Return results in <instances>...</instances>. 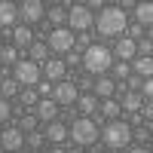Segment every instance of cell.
Returning <instances> with one entry per match:
<instances>
[{"label":"cell","mask_w":153,"mask_h":153,"mask_svg":"<svg viewBox=\"0 0 153 153\" xmlns=\"http://www.w3.org/2000/svg\"><path fill=\"white\" fill-rule=\"evenodd\" d=\"M19 16H22V22H28V25L43 22L46 19V3H40V0H25V3H19Z\"/></svg>","instance_id":"cell-9"},{"label":"cell","mask_w":153,"mask_h":153,"mask_svg":"<svg viewBox=\"0 0 153 153\" xmlns=\"http://www.w3.org/2000/svg\"><path fill=\"white\" fill-rule=\"evenodd\" d=\"M19 95H22V104H25V107H34V104H37V101H40V95H37V92H34V89H22V92H19Z\"/></svg>","instance_id":"cell-31"},{"label":"cell","mask_w":153,"mask_h":153,"mask_svg":"<svg viewBox=\"0 0 153 153\" xmlns=\"http://www.w3.org/2000/svg\"><path fill=\"white\" fill-rule=\"evenodd\" d=\"M135 49H138V55L150 58V52H153V40H150V37H141V40L135 43Z\"/></svg>","instance_id":"cell-30"},{"label":"cell","mask_w":153,"mask_h":153,"mask_svg":"<svg viewBox=\"0 0 153 153\" xmlns=\"http://www.w3.org/2000/svg\"><path fill=\"white\" fill-rule=\"evenodd\" d=\"M31 43H34L31 28H16V31H12V46H16V49H28Z\"/></svg>","instance_id":"cell-20"},{"label":"cell","mask_w":153,"mask_h":153,"mask_svg":"<svg viewBox=\"0 0 153 153\" xmlns=\"http://www.w3.org/2000/svg\"><path fill=\"white\" fill-rule=\"evenodd\" d=\"M135 19H138L141 28L150 25V22H153V3H147V0H144V3H135Z\"/></svg>","instance_id":"cell-21"},{"label":"cell","mask_w":153,"mask_h":153,"mask_svg":"<svg viewBox=\"0 0 153 153\" xmlns=\"http://www.w3.org/2000/svg\"><path fill=\"white\" fill-rule=\"evenodd\" d=\"M74 40H76L74 31H68V28H52V31H49V37H46V46L52 49V52L68 55V52H74V46H76Z\"/></svg>","instance_id":"cell-6"},{"label":"cell","mask_w":153,"mask_h":153,"mask_svg":"<svg viewBox=\"0 0 153 153\" xmlns=\"http://www.w3.org/2000/svg\"><path fill=\"white\" fill-rule=\"evenodd\" d=\"M117 9H123V12H126V9H135V0H123V3H120Z\"/></svg>","instance_id":"cell-40"},{"label":"cell","mask_w":153,"mask_h":153,"mask_svg":"<svg viewBox=\"0 0 153 153\" xmlns=\"http://www.w3.org/2000/svg\"><path fill=\"white\" fill-rule=\"evenodd\" d=\"M101 141H104L110 150H120V147H126L132 141V126L126 123V120H110L104 129H101Z\"/></svg>","instance_id":"cell-3"},{"label":"cell","mask_w":153,"mask_h":153,"mask_svg":"<svg viewBox=\"0 0 153 153\" xmlns=\"http://www.w3.org/2000/svg\"><path fill=\"white\" fill-rule=\"evenodd\" d=\"M76 98H80V89H76L74 80H61V83L52 86V101L58 107H74Z\"/></svg>","instance_id":"cell-7"},{"label":"cell","mask_w":153,"mask_h":153,"mask_svg":"<svg viewBox=\"0 0 153 153\" xmlns=\"http://www.w3.org/2000/svg\"><path fill=\"white\" fill-rule=\"evenodd\" d=\"M129 68H132V74H135V76H141V80H150V74H153V58H144V55H135Z\"/></svg>","instance_id":"cell-17"},{"label":"cell","mask_w":153,"mask_h":153,"mask_svg":"<svg viewBox=\"0 0 153 153\" xmlns=\"http://www.w3.org/2000/svg\"><path fill=\"white\" fill-rule=\"evenodd\" d=\"M95 25H98L101 37H120V34H126V12L117 6H107V9H101Z\"/></svg>","instance_id":"cell-4"},{"label":"cell","mask_w":153,"mask_h":153,"mask_svg":"<svg viewBox=\"0 0 153 153\" xmlns=\"http://www.w3.org/2000/svg\"><path fill=\"white\" fill-rule=\"evenodd\" d=\"M74 107L80 110V113H86V117H89V113H95V110H98V98H95V95H80Z\"/></svg>","instance_id":"cell-22"},{"label":"cell","mask_w":153,"mask_h":153,"mask_svg":"<svg viewBox=\"0 0 153 153\" xmlns=\"http://www.w3.org/2000/svg\"><path fill=\"white\" fill-rule=\"evenodd\" d=\"M110 71H113V76H117V83H126V80H129V74H132V68L126 65V61H113Z\"/></svg>","instance_id":"cell-27"},{"label":"cell","mask_w":153,"mask_h":153,"mask_svg":"<svg viewBox=\"0 0 153 153\" xmlns=\"http://www.w3.org/2000/svg\"><path fill=\"white\" fill-rule=\"evenodd\" d=\"M129 153H150V147H132Z\"/></svg>","instance_id":"cell-42"},{"label":"cell","mask_w":153,"mask_h":153,"mask_svg":"<svg viewBox=\"0 0 153 153\" xmlns=\"http://www.w3.org/2000/svg\"><path fill=\"white\" fill-rule=\"evenodd\" d=\"M110 65H113L110 49H107V46H101V43H98V46L92 43V46L83 52V71H86L89 76H95V74H98V76H104V74L110 71Z\"/></svg>","instance_id":"cell-1"},{"label":"cell","mask_w":153,"mask_h":153,"mask_svg":"<svg viewBox=\"0 0 153 153\" xmlns=\"http://www.w3.org/2000/svg\"><path fill=\"white\" fill-rule=\"evenodd\" d=\"M0 65L16 68V65H19V49H16V46H0Z\"/></svg>","instance_id":"cell-24"},{"label":"cell","mask_w":153,"mask_h":153,"mask_svg":"<svg viewBox=\"0 0 153 153\" xmlns=\"http://www.w3.org/2000/svg\"><path fill=\"white\" fill-rule=\"evenodd\" d=\"M43 138H46L49 144H65V141H68V126H65V123H58V120L46 123V132H43Z\"/></svg>","instance_id":"cell-12"},{"label":"cell","mask_w":153,"mask_h":153,"mask_svg":"<svg viewBox=\"0 0 153 153\" xmlns=\"http://www.w3.org/2000/svg\"><path fill=\"white\" fill-rule=\"evenodd\" d=\"M46 19L55 25V28H65V22H68V9L65 6H49V12H46Z\"/></svg>","instance_id":"cell-25"},{"label":"cell","mask_w":153,"mask_h":153,"mask_svg":"<svg viewBox=\"0 0 153 153\" xmlns=\"http://www.w3.org/2000/svg\"><path fill=\"white\" fill-rule=\"evenodd\" d=\"M9 117H12V104H9L6 98H0V126L9 123Z\"/></svg>","instance_id":"cell-32"},{"label":"cell","mask_w":153,"mask_h":153,"mask_svg":"<svg viewBox=\"0 0 153 153\" xmlns=\"http://www.w3.org/2000/svg\"><path fill=\"white\" fill-rule=\"evenodd\" d=\"M25 144H31V150H34V153H40L37 147H43V144H46V138H43L40 132H31V135H25Z\"/></svg>","instance_id":"cell-29"},{"label":"cell","mask_w":153,"mask_h":153,"mask_svg":"<svg viewBox=\"0 0 153 153\" xmlns=\"http://www.w3.org/2000/svg\"><path fill=\"white\" fill-rule=\"evenodd\" d=\"M52 86H55V83H49V80H46V83H37V95H40V98H49V95H52Z\"/></svg>","instance_id":"cell-34"},{"label":"cell","mask_w":153,"mask_h":153,"mask_svg":"<svg viewBox=\"0 0 153 153\" xmlns=\"http://www.w3.org/2000/svg\"><path fill=\"white\" fill-rule=\"evenodd\" d=\"M141 104H144V98L138 95V92H126L123 101H120V107H123V110H132V113H135V110H141Z\"/></svg>","instance_id":"cell-23"},{"label":"cell","mask_w":153,"mask_h":153,"mask_svg":"<svg viewBox=\"0 0 153 153\" xmlns=\"http://www.w3.org/2000/svg\"><path fill=\"white\" fill-rule=\"evenodd\" d=\"M37 123H40V120H37L34 113H31V117H22V120H19V132H22V135H31V132L37 129Z\"/></svg>","instance_id":"cell-28"},{"label":"cell","mask_w":153,"mask_h":153,"mask_svg":"<svg viewBox=\"0 0 153 153\" xmlns=\"http://www.w3.org/2000/svg\"><path fill=\"white\" fill-rule=\"evenodd\" d=\"M68 153H83V147H74V150H68Z\"/></svg>","instance_id":"cell-43"},{"label":"cell","mask_w":153,"mask_h":153,"mask_svg":"<svg viewBox=\"0 0 153 153\" xmlns=\"http://www.w3.org/2000/svg\"><path fill=\"white\" fill-rule=\"evenodd\" d=\"M76 89H92V76H80V83H76Z\"/></svg>","instance_id":"cell-38"},{"label":"cell","mask_w":153,"mask_h":153,"mask_svg":"<svg viewBox=\"0 0 153 153\" xmlns=\"http://www.w3.org/2000/svg\"><path fill=\"white\" fill-rule=\"evenodd\" d=\"M65 9H68V31H89L92 28V12L83 3H71Z\"/></svg>","instance_id":"cell-8"},{"label":"cell","mask_w":153,"mask_h":153,"mask_svg":"<svg viewBox=\"0 0 153 153\" xmlns=\"http://www.w3.org/2000/svg\"><path fill=\"white\" fill-rule=\"evenodd\" d=\"M16 19H19V3H12V0H0V28L16 25Z\"/></svg>","instance_id":"cell-16"},{"label":"cell","mask_w":153,"mask_h":153,"mask_svg":"<svg viewBox=\"0 0 153 153\" xmlns=\"http://www.w3.org/2000/svg\"><path fill=\"white\" fill-rule=\"evenodd\" d=\"M126 83H129L135 92H141V83H144V80H141V76H135V74H129V80H126Z\"/></svg>","instance_id":"cell-37"},{"label":"cell","mask_w":153,"mask_h":153,"mask_svg":"<svg viewBox=\"0 0 153 153\" xmlns=\"http://www.w3.org/2000/svg\"><path fill=\"white\" fill-rule=\"evenodd\" d=\"M43 74H46L49 83H61V80H65V74H68V68H65V61H61V58H49V61H43Z\"/></svg>","instance_id":"cell-13"},{"label":"cell","mask_w":153,"mask_h":153,"mask_svg":"<svg viewBox=\"0 0 153 153\" xmlns=\"http://www.w3.org/2000/svg\"><path fill=\"white\" fill-rule=\"evenodd\" d=\"M68 65H71V68L83 65V55H80V52H68V58H65V68H68Z\"/></svg>","instance_id":"cell-35"},{"label":"cell","mask_w":153,"mask_h":153,"mask_svg":"<svg viewBox=\"0 0 153 153\" xmlns=\"http://www.w3.org/2000/svg\"><path fill=\"white\" fill-rule=\"evenodd\" d=\"M16 92H22V89H19V83L12 80V76H9V80H0V98H6V101H9Z\"/></svg>","instance_id":"cell-26"},{"label":"cell","mask_w":153,"mask_h":153,"mask_svg":"<svg viewBox=\"0 0 153 153\" xmlns=\"http://www.w3.org/2000/svg\"><path fill=\"white\" fill-rule=\"evenodd\" d=\"M49 153H68V150H65V144H52V150H49Z\"/></svg>","instance_id":"cell-41"},{"label":"cell","mask_w":153,"mask_h":153,"mask_svg":"<svg viewBox=\"0 0 153 153\" xmlns=\"http://www.w3.org/2000/svg\"><path fill=\"white\" fill-rule=\"evenodd\" d=\"M12 80L19 83V89H34L40 83V65H34V61H19V65L12 68Z\"/></svg>","instance_id":"cell-5"},{"label":"cell","mask_w":153,"mask_h":153,"mask_svg":"<svg viewBox=\"0 0 153 153\" xmlns=\"http://www.w3.org/2000/svg\"><path fill=\"white\" fill-rule=\"evenodd\" d=\"M0 46H3V34H0Z\"/></svg>","instance_id":"cell-44"},{"label":"cell","mask_w":153,"mask_h":153,"mask_svg":"<svg viewBox=\"0 0 153 153\" xmlns=\"http://www.w3.org/2000/svg\"><path fill=\"white\" fill-rule=\"evenodd\" d=\"M98 135H101V129L92 123V117H76L68 126V138H71L76 147H92L98 141Z\"/></svg>","instance_id":"cell-2"},{"label":"cell","mask_w":153,"mask_h":153,"mask_svg":"<svg viewBox=\"0 0 153 153\" xmlns=\"http://www.w3.org/2000/svg\"><path fill=\"white\" fill-rule=\"evenodd\" d=\"M110 55H117L120 61H132L138 55V49H135V40H129V37H117V46H113V52Z\"/></svg>","instance_id":"cell-14"},{"label":"cell","mask_w":153,"mask_h":153,"mask_svg":"<svg viewBox=\"0 0 153 153\" xmlns=\"http://www.w3.org/2000/svg\"><path fill=\"white\" fill-rule=\"evenodd\" d=\"M141 110H144V120L150 123V117H153V104H150V101H147V104H141Z\"/></svg>","instance_id":"cell-39"},{"label":"cell","mask_w":153,"mask_h":153,"mask_svg":"<svg viewBox=\"0 0 153 153\" xmlns=\"http://www.w3.org/2000/svg\"><path fill=\"white\" fill-rule=\"evenodd\" d=\"M0 147H3L6 153H22V147H25V135L19 132V126H9V129L0 132Z\"/></svg>","instance_id":"cell-10"},{"label":"cell","mask_w":153,"mask_h":153,"mask_svg":"<svg viewBox=\"0 0 153 153\" xmlns=\"http://www.w3.org/2000/svg\"><path fill=\"white\" fill-rule=\"evenodd\" d=\"M132 135H135L141 144H147V141H150V123H147V126H141V129H135Z\"/></svg>","instance_id":"cell-33"},{"label":"cell","mask_w":153,"mask_h":153,"mask_svg":"<svg viewBox=\"0 0 153 153\" xmlns=\"http://www.w3.org/2000/svg\"><path fill=\"white\" fill-rule=\"evenodd\" d=\"M34 117L40 120V123H52V120L58 117V104H55L52 98H40V101L34 104Z\"/></svg>","instance_id":"cell-11"},{"label":"cell","mask_w":153,"mask_h":153,"mask_svg":"<svg viewBox=\"0 0 153 153\" xmlns=\"http://www.w3.org/2000/svg\"><path fill=\"white\" fill-rule=\"evenodd\" d=\"M98 107L104 110L107 123H110V120H123V107H120V101H117V98H104V101H101Z\"/></svg>","instance_id":"cell-18"},{"label":"cell","mask_w":153,"mask_h":153,"mask_svg":"<svg viewBox=\"0 0 153 153\" xmlns=\"http://www.w3.org/2000/svg\"><path fill=\"white\" fill-rule=\"evenodd\" d=\"M113 89H117V83H113L110 76H98V80L92 83V95L98 101H104V98H113Z\"/></svg>","instance_id":"cell-15"},{"label":"cell","mask_w":153,"mask_h":153,"mask_svg":"<svg viewBox=\"0 0 153 153\" xmlns=\"http://www.w3.org/2000/svg\"><path fill=\"white\" fill-rule=\"evenodd\" d=\"M28 55H31L34 65H37V61H49V46H46L43 40H34V43L28 46Z\"/></svg>","instance_id":"cell-19"},{"label":"cell","mask_w":153,"mask_h":153,"mask_svg":"<svg viewBox=\"0 0 153 153\" xmlns=\"http://www.w3.org/2000/svg\"><path fill=\"white\" fill-rule=\"evenodd\" d=\"M135 37H150V34H144L141 25H132V28H129V40H135Z\"/></svg>","instance_id":"cell-36"},{"label":"cell","mask_w":153,"mask_h":153,"mask_svg":"<svg viewBox=\"0 0 153 153\" xmlns=\"http://www.w3.org/2000/svg\"><path fill=\"white\" fill-rule=\"evenodd\" d=\"M22 153H34V150H22Z\"/></svg>","instance_id":"cell-45"}]
</instances>
